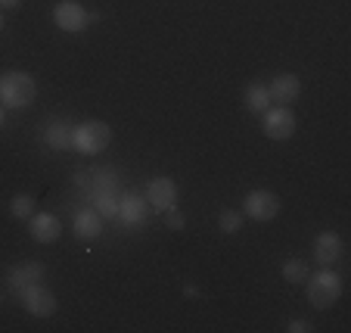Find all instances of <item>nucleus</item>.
<instances>
[{
	"label": "nucleus",
	"mask_w": 351,
	"mask_h": 333,
	"mask_svg": "<svg viewBox=\"0 0 351 333\" xmlns=\"http://www.w3.org/2000/svg\"><path fill=\"white\" fill-rule=\"evenodd\" d=\"M305 296L317 312H326V308H332L342 299V277L330 265H320L317 274L305 277Z\"/></svg>",
	"instance_id": "1"
},
{
	"label": "nucleus",
	"mask_w": 351,
	"mask_h": 333,
	"mask_svg": "<svg viewBox=\"0 0 351 333\" xmlns=\"http://www.w3.org/2000/svg\"><path fill=\"white\" fill-rule=\"evenodd\" d=\"M34 97H38V84H34V78L28 72H19V69H13V72H3L0 75V103L7 109H25L34 103Z\"/></svg>",
	"instance_id": "2"
},
{
	"label": "nucleus",
	"mask_w": 351,
	"mask_h": 333,
	"mask_svg": "<svg viewBox=\"0 0 351 333\" xmlns=\"http://www.w3.org/2000/svg\"><path fill=\"white\" fill-rule=\"evenodd\" d=\"M109 143H112V128H109L106 122L87 119V122H81V125H75L72 150H78V153L97 156V153H103Z\"/></svg>",
	"instance_id": "3"
},
{
	"label": "nucleus",
	"mask_w": 351,
	"mask_h": 333,
	"mask_svg": "<svg viewBox=\"0 0 351 333\" xmlns=\"http://www.w3.org/2000/svg\"><path fill=\"white\" fill-rule=\"evenodd\" d=\"M16 296H19L22 308H25L32 318H50V314L60 308V302H56L53 290H47L40 280H38V284H28V287H22Z\"/></svg>",
	"instance_id": "4"
},
{
	"label": "nucleus",
	"mask_w": 351,
	"mask_h": 333,
	"mask_svg": "<svg viewBox=\"0 0 351 333\" xmlns=\"http://www.w3.org/2000/svg\"><path fill=\"white\" fill-rule=\"evenodd\" d=\"M93 16L81 7L78 0H60L53 7V25L66 34H81L87 25H90Z\"/></svg>",
	"instance_id": "5"
},
{
	"label": "nucleus",
	"mask_w": 351,
	"mask_h": 333,
	"mask_svg": "<svg viewBox=\"0 0 351 333\" xmlns=\"http://www.w3.org/2000/svg\"><path fill=\"white\" fill-rule=\"evenodd\" d=\"M280 196L271 194V190H252V194H245L243 200V215L245 218H252V221H274L280 215Z\"/></svg>",
	"instance_id": "6"
},
{
	"label": "nucleus",
	"mask_w": 351,
	"mask_h": 333,
	"mask_svg": "<svg viewBox=\"0 0 351 333\" xmlns=\"http://www.w3.org/2000/svg\"><path fill=\"white\" fill-rule=\"evenodd\" d=\"M265 119H261V131L267 134L271 140H289L292 134H295V113H292L289 106H267Z\"/></svg>",
	"instance_id": "7"
},
{
	"label": "nucleus",
	"mask_w": 351,
	"mask_h": 333,
	"mask_svg": "<svg viewBox=\"0 0 351 333\" xmlns=\"http://www.w3.org/2000/svg\"><path fill=\"white\" fill-rule=\"evenodd\" d=\"M143 196L153 212H165V209L178 206V184H174V178H168V174H159V178H153L146 184Z\"/></svg>",
	"instance_id": "8"
},
{
	"label": "nucleus",
	"mask_w": 351,
	"mask_h": 333,
	"mask_svg": "<svg viewBox=\"0 0 351 333\" xmlns=\"http://www.w3.org/2000/svg\"><path fill=\"white\" fill-rule=\"evenodd\" d=\"M149 212H153V209H149V203H146L143 194H121L115 221H121V225H128V227H137L149 218Z\"/></svg>",
	"instance_id": "9"
},
{
	"label": "nucleus",
	"mask_w": 351,
	"mask_h": 333,
	"mask_svg": "<svg viewBox=\"0 0 351 333\" xmlns=\"http://www.w3.org/2000/svg\"><path fill=\"white\" fill-rule=\"evenodd\" d=\"M28 233H32L34 243L47 246V243L60 240L62 225H60V218H56V215H50V212H34L32 218H28Z\"/></svg>",
	"instance_id": "10"
},
{
	"label": "nucleus",
	"mask_w": 351,
	"mask_h": 333,
	"mask_svg": "<svg viewBox=\"0 0 351 333\" xmlns=\"http://www.w3.org/2000/svg\"><path fill=\"white\" fill-rule=\"evenodd\" d=\"M72 227H75V237L78 240H97V237H103V227H106V218L97 212L93 206H87V209H78L75 212V221H72Z\"/></svg>",
	"instance_id": "11"
},
{
	"label": "nucleus",
	"mask_w": 351,
	"mask_h": 333,
	"mask_svg": "<svg viewBox=\"0 0 351 333\" xmlns=\"http://www.w3.org/2000/svg\"><path fill=\"white\" fill-rule=\"evenodd\" d=\"M44 274H47L44 262L28 259V262H19V265L10 268L7 284H10V290H13V293H19V290L28 287V284H38V280H44Z\"/></svg>",
	"instance_id": "12"
},
{
	"label": "nucleus",
	"mask_w": 351,
	"mask_h": 333,
	"mask_svg": "<svg viewBox=\"0 0 351 333\" xmlns=\"http://www.w3.org/2000/svg\"><path fill=\"white\" fill-rule=\"evenodd\" d=\"M267 91H271V100H277L280 106H289V103H295L302 97V81L292 72H280V75H274Z\"/></svg>",
	"instance_id": "13"
},
{
	"label": "nucleus",
	"mask_w": 351,
	"mask_h": 333,
	"mask_svg": "<svg viewBox=\"0 0 351 333\" xmlns=\"http://www.w3.org/2000/svg\"><path fill=\"white\" fill-rule=\"evenodd\" d=\"M311 249H314V262H317V265H332V262L342 259L345 243H342V237H339L336 231H324V233L314 237Z\"/></svg>",
	"instance_id": "14"
},
{
	"label": "nucleus",
	"mask_w": 351,
	"mask_h": 333,
	"mask_svg": "<svg viewBox=\"0 0 351 333\" xmlns=\"http://www.w3.org/2000/svg\"><path fill=\"white\" fill-rule=\"evenodd\" d=\"M72 134H75V122L53 119V122H47V128H44V143L50 150H72Z\"/></svg>",
	"instance_id": "15"
},
{
	"label": "nucleus",
	"mask_w": 351,
	"mask_h": 333,
	"mask_svg": "<svg viewBox=\"0 0 351 333\" xmlns=\"http://www.w3.org/2000/svg\"><path fill=\"white\" fill-rule=\"evenodd\" d=\"M119 200H121V190H103V194L90 196V206L106 221H115V215H119Z\"/></svg>",
	"instance_id": "16"
},
{
	"label": "nucleus",
	"mask_w": 351,
	"mask_h": 333,
	"mask_svg": "<svg viewBox=\"0 0 351 333\" xmlns=\"http://www.w3.org/2000/svg\"><path fill=\"white\" fill-rule=\"evenodd\" d=\"M271 91H267L265 81H252V84L245 87V106L252 109V113H265L271 106Z\"/></svg>",
	"instance_id": "17"
},
{
	"label": "nucleus",
	"mask_w": 351,
	"mask_h": 333,
	"mask_svg": "<svg viewBox=\"0 0 351 333\" xmlns=\"http://www.w3.org/2000/svg\"><path fill=\"white\" fill-rule=\"evenodd\" d=\"M280 274H283L286 284H305V277H308V262H305V259H286L283 268H280Z\"/></svg>",
	"instance_id": "18"
},
{
	"label": "nucleus",
	"mask_w": 351,
	"mask_h": 333,
	"mask_svg": "<svg viewBox=\"0 0 351 333\" xmlns=\"http://www.w3.org/2000/svg\"><path fill=\"white\" fill-rule=\"evenodd\" d=\"M10 215L19 221H28L34 215V196L32 194H16L13 200H10Z\"/></svg>",
	"instance_id": "19"
},
{
	"label": "nucleus",
	"mask_w": 351,
	"mask_h": 333,
	"mask_svg": "<svg viewBox=\"0 0 351 333\" xmlns=\"http://www.w3.org/2000/svg\"><path fill=\"white\" fill-rule=\"evenodd\" d=\"M243 221H245V215L243 212H233V209H224V212L218 215L221 233H237L239 227H243Z\"/></svg>",
	"instance_id": "20"
},
{
	"label": "nucleus",
	"mask_w": 351,
	"mask_h": 333,
	"mask_svg": "<svg viewBox=\"0 0 351 333\" xmlns=\"http://www.w3.org/2000/svg\"><path fill=\"white\" fill-rule=\"evenodd\" d=\"M165 225L171 227V231H184V212L180 209H165Z\"/></svg>",
	"instance_id": "21"
},
{
	"label": "nucleus",
	"mask_w": 351,
	"mask_h": 333,
	"mask_svg": "<svg viewBox=\"0 0 351 333\" xmlns=\"http://www.w3.org/2000/svg\"><path fill=\"white\" fill-rule=\"evenodd\" d=\"M286 330H289V333H311V330H314V327H311V324H308V321H305V318H292V321H289V324H286Z\"/></svg>",
	"instance_id": "22"
},
{
	"label": "nucleus",
	"mask_w": 351,
	"mask_h": 333,
	"mask_svg": "<svg viewBox=\"0 0 351 333\" xmlns=\"http://www.w3.org/2000/svg\"><path fill=\"white\" fill-rule=\"evenodd\" d=\"M184 296H186V299H196V296H199V287H193V284H186V287H184Z\"/></svg>",
	"instance_id": "23"
},
{
	"label": "nucleus",
	"mask_w": 351,
	"mask_h": 333,
	"mask_svg": "<svg viewBox=\"0 0 351 333\" xmlns=\"http://www.w3.org/2000/svg\"><path fill=\"white\" fill-rule=\"evenodd\" d=\"M19 3H22V0H0V7H3V10H16Z\"/></svg>",
	"instance_id": "24"
},
{
	"label": "nucleus",
	"mask_w": 351,
	"mask_h": 333,
	"mask_svg": "<svg viewBox=\"0 0 351 333\" xmlns=\"http://www.w3.org/2000/svg\"><path fill=\"white\" fill-rule=\"evenodd\" d=\"M7 125V106H3V103H0V128Z\"/></svg>",
	"instance_id": "25"
},
{
	"label": "nucleus",
	"mask_w": 351,
	"mask_h": 333,
	"mask_svg": "<svg viewBox=\"0 0 351 333\" xmlns=\"http://www.w3.org/2000/svg\"><path fill=\"white\" fill-rule=\"evenodd\" d=\"M0 32H3V16H0Z\"/></svg>",
	"instance_id": "26"
}]
</instances>
